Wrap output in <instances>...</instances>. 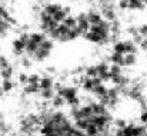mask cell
Here are the masks:
<instances>
[{
	"mask_svg": "<svg viewBox=\"0 0 147 136\" xmlns=\"http://www.w3.org/2000/svg\"><path fill=\"white\" fill-rule=\"evenodd\" d=\"M37 1H47V0H37Z\"/></svg>",
	"mask_w": 147,
	"mask_h": 136,
	"instance_id": "cell-50",
	"label": "cell"
},
{
	"mask_svg": "<svg viewBox=\"0 0 147 136\" xmlns=\"http://www.w3.org/2000/svg\"><path fill=\"white\" fill-rule=\"evenodd\" d=\"M40 85H26L23 88V95H34V93H40Z\"/></svg>",
	"mask_w": 147,
	"mask_h": 136,
	"instance_id": "cell-14",
	"label": "cell"
},
{
	"mask_svg": "<svg viewBox=\"0 0 147 136\" xmlns=\"http://www.w3.org/2000/svg\"><path fill=\"white\" fill-rule=\"evenodd\" d=\"M70 10H71V9H70V6H64V7H63V12H64L67 16H70Z\"/></svg>",
	"mask_w": 147,
	"mask_h": 136,
	"instance_id": "cell-47",
	"label": "cell"
},
{
	"mask_svg": "<svg viewBox=\"0 0 147 136\" xmlns=\"http://www.w3.org/2000/svg\"><path fill=\"white\" fill-rule=\"evenodd\" d=\"M90 123L92 122L89 119H79V120H74V128L80 132H86V129L89 128Z\"/></svg>",
	"mask_w": 147,
	"mask_h": 136,
	"instance_id": "cell-12",
	"label": "cell"
},
{
	"mask_svg": "<svg viewBox=\"0 0 147 136\" xmlns=\"http://www.w3.org/2000/svg\"><path fill=\"white\" fill-rule=\"evenodd\" d=\"M61 9H63V7H61L60 4H57V3H47V4L43 7V12H45V13H47L49 16L53 17V16H54L57 12H60Z\"/></svg>",
	"mask_w": 147,
	"mask_h": 136,
	"instance_id": "cell-6",
	"label": "cell"
},
{
	"mask_svg": "<svg viewBox=\"0 0 147 136\" xmlns=\"http://www.w3.org/2000/svg\"><path fill=\"white\" fill-rule=\"evenodd\" d=\"M93 93L98 96V97H103V96H107V93H109V89L104 86V85H101V86H97V88H94V90Z\"/></svg>",
	"mask_w": 147,
	"mask_h": 136,
	"instance_id": "cell-28",
	"label": "cell"
},
{
	"mask_svg": "<svg viewBox=\"0 0 147 136\" xmlns=\"http://www.w3.org/2000/svg\"><path fill=\"white\" fill-rule=\"evenodd\" d=\"M63 24H66L69 29H74V27H77V17H73V16L70 14V16H67V17L64 19Z\"/></svg>",
	"mask_w": 147,
	"mask_h": 136,
	"instance_id": "cell-20",
	"label": "cell"
},
{
	"mask_svg": "<svg viewBox=\"0 0 147 136\" xmlns=\"http://www.w3.org/2000/svg\"><path fill=\"white\" fill-rule=\"evenodd\" d=\"M70 30H71V29H69V27H67L66 24H63V23H60V24L57 26V32L60 33V36H66Z\"/></svg>",
	"mask_w": 147,
	"mask_h": 136,
	"instance_id": "cell-34",
	"label": "cell"
},
{
	"mask_svg": "<svg viewBox=\"0 0 147 136\" xmlns=\"http://www.w3.org/2000/svg\"><path fill=\"white\" fill-rule=\"evenodd\" d=\"M46 72H47L49 75H53V73H56V67H54V66H47V67H46Z\"/></svg>",
	"mask_w": 147,
	"mask_h": 136,
	"instance_id": "cell-45",
	"label": "cell"
},
{
	"mask_svg": "<svg viewBox=\"0 0 147 136\" xmlns=\"http://www.w3.org/2000/svg\"><path fill=\"white\" fill-rule=\"evenodd\" d=\"M19 83L20 85H29V75H26V73H20L19 75Z\"/></svg>",
	"mask_w": 147,
	"mask_h": 136,
	"instance_id": "cell-36",
	"label": "cell"
},
{
	"mask_svg": "<svg viewBox=\"0 0 147 136\" xmlns=\"http://www.w3.org/2000/svg\"><path fill=\"white\" fill-rule=\"evenodd\" d=\"M59 95L63 96L66 102H70L71 99L77 97V88L76 86H64V89L60 92Z\"/></svg>",
	"mask_w": 147,
	"mask_h": 136,
	"instance_id": "cell-2",
	"label": "cell"
},
{
	"mask_svg": "<svg viewBox=\"0 0 147 136\" xmlns=\"http://www.w3.org/2000/svg\"><path fill=\"white\" fill-rule=\"evenodd\" d=\"M113 125H114L117 129H124V128L127 126V122H126L124 119H114V120H113Z\"/></svg>",
	"mask_w": 147,
	"mask_h": 136,
	"instance_id": "cell-35",
	"label": "cell"
},
{
	"mask_svg": "<svg viewBox=\"0 0 147 136\" xmlns=\"http://www.w3.org/2000/svg\"><path fill=\"white\" fill-rule=\"evenodd\" d=\"M113 52H116V53H121V54H126V45H124V42H121V40L114 42V45H113Z\"/></svg>",
	"mask_w": 147,
	"mask_h": 136,
	"instance_id": "cell-22",
	"label": "cell"
},
{
	"mask_svg": "<svg viewBox=\"0 0 147 136\" xmlns=\"http://www.w3.org/2000/svg\"><path fill=\"white\" fill-rule=\"evenodd\" d=\"M143 40H144V37H143V36H142L140 33H137L136 36H133V42H134L136 45H139V46H140V43H142Z\"/></svg>",
	"mask_w": 147,
	"mask_h": 136,
	"instance_id": "cell-40",
	"label": "cell"
},
{
	"mask_svg": "<svg viewBox=\"0 0 147 136\" xmlns=\"http://www.w3.org/2000/svg\"><path fill=\"white\" fill-rule=\"evenodd\" d=\"M124 45H126V54H127V53H134V54H136V52H137V45H136L133 40H126Z\"/></svg>",
	"mask_w": 147,
	"mask_h": 136,
	"instance_id": "cell-27",
	"label": "cell"
},
{
	"mask_svg": "<svg viewBox=\"0 0 147 136\" xmlns=\"http://www.w3.org/2000/svg\"><path fill=\"white\" fill-rule=\"evenodd\" d=\"M84 73H86L87 78H92V79H93V78H97L98 76L97 66H93V65H92V66H87L86 70H84Z\"/></svg>",
	"mask_w": 147,
	"mask_h": 136,
	"instance_id": "cell-25",
	"label": "cell"
},
{
	"mask_svg": "<svg viewBox=\"0 0 147 136\" xmlns=\"http://www.w3.org/2000/svg\"><path fill=\"white\" fill-rule=\"evenodd\" d=\"M129 9H133V10H143V9H144V3L140 1V0H130V1H129Z\"/></svg>",
	"mask_w": 147,
	"mask_h": 136,
	"instance_id": "cell-26",
	"label": "cell"
},
{
	"mask_svg": "<svg viewBox=\"0 0 147 136\" xmlns=\"http://www.w3.org/2000/svg\"><path fill=\"white\" fill-rule=\"evenodd\" d=\"M140 49L144 50V52H147V39H144V40L140 43Z\"/></svg>",
	"mask_w": 147,
	"mask_h": 136,
	"instance_id": "cell-46",
	"label": "cell"
},
{
	"mask_svg": "<svg viewBox=\"0 0 147 136\" xmlns=\"http://www.w3.org/2000/svg\"><path fill=\"white\" fill-rule=\"evenodd\" d=\"M98 99H100V100H98L100 105H103V106H106V107L110 106V97H109V96H103V97H98Z\"/></svg>",
	"mask_w": 147,
	"mask_h": 136,
	"instance_id": "cell-38",
	"label": "cell"
},
{
	"mask_svg": "<svg viewBox=\"0 0 147 136\" xmlns=\"http://www.w3.org/2000/svg\"><path fill=\"white\" fill-rule=\"evenodd\" d=\"M82 89L84 92H93L94 90V85H93V79L92 78H84L83 83H82Z\"/></svg>",
	"mask_w": 147,
	"mask_h": 136,
	"instance_id": "cell-17",
	"label": "cell"
},
{
	"mask_svg": "<svg viewBox=\"0 0 147 136\" xmlns=\"http://www.w3.org/2000/svg\"><path fill=\"white\" fill-rule=\"evenodd\" d=\"M14 82L13 80H1V89L4 93H9V92H11L14 89Z\"/></svg>",
	"mask_w": 147,
	"mask_h": 136,
	"instance_id": "cell-24",
	"label": "cell"
},
{
	"mask_svg": "<svg viewBox=\"0 0 147 136\" xmlns=\"http://www.w3.org/2000/svg\"><path fill=\"white\" fill-rule=\"evenodd\" d=\"M97 135H100L98 128L96 126V125L90 123V125H89V128L86 129V136H97Z\"/></svg>",
	"mask_w": 147,
	"mask_h": 136,
	"instance_id": "cell-29",
	"label": "cell"
},
{
	"mask_svg": "<svg viewBox=\"0 0 147 136\" xmlns=\"http://www.w3.org/2000/svg\"><path fill=\"white\" fill-rule=\"evenodd\" d=\"M83 36H84L89 42H92V43H98V45H101V42H103V37H101V35H100V33L87 32V33H84Z\"/></svg>",
	"mask_w": 147,
	"mask_h": 136,
	"instance_id": "cell-9",
	"label": "cell"
},
{
	"mask_svg": "<svg viewBox=\"0 0 147 136\" xmlns=\"http://www.w3.org/2000/svg\"><path fill=\"white\" fill-rule=\"evenodd\" d=\"M93 85H94V88H97V86H101L103 85V80L100 79V78H93Z\"/></svg>",
	"mask_w": 147,
	"mask_h": 136,
	"instance_id": "cell-43",
	"label": "cell"
},
{
	"mask_svg": "<svg viewBox=\"0 0 147 136\" xmlns=\"http://www.w3.org/2000/svg\"><path fill=\"white\" fill-rule=\"evenodd\" d=\"M87 19H89L90 24H100V23L103 22L101 13H98L97 10H94V9H90V10L87 12Z\"/></svg>",
	"mask_w": 147,
	"mask_h": 136,
	"instance_id": "cell-4",
	"label": "cell"
},
{
	"mask_svg": "<svg viewBox=\"0 0 147 136\" xmlns=\"http://www.w3.org/2000/svg\"><path fill=\"white\" fill-rule=\"evenodd\" d=\"M146 4H147V1H146Z\"/></svg>",
	"mask_w": 147,
	"mask_h": 136,
	"instance_id": "cell-51",
	"label": "cell"
},
{
	"mask_svg": "<svg viewBox=\"0 0 147 136\" xmlns=\"http://www.w3.org/2000/svg\"><path fill=\"white\" fill-rule=\"evenodd\" d=\"M110 62H111L113 65H119V66H124V54H121V53H116V52H113V53L110 54Z\"/></svg>",
	"mask_w": 147,
	"mask_h": 136,
	"instance_id": "cell-10",
	"label": "cell"
},
{
	"mask_svg": "<svg viewBox=\"0 0 147 136\" xmlns=\"http://www.w3.org/2000/svg\"><path fill=\"white\" fill-rule=\"evenodd\" d=\"M10 65H9V60L4 57V56H0V70H3V69H6V67H9Z\"/></svg>",
	"mask_w": 147,
	"mask_h": 136,
	"instance_id": "cell-39",
	"label": "cell"
},
{
	"mask_svg": "<svg viewBox=\"0 0 147 136\" xmlns=\"http://www.w3.org/2000/svg\"><path fill=\"white\" fill-rule=\"evenodd\" d=\"M66 103H67V102H66V100H64V97H63V96H60V95H56V96L51 99V105H53V107H56V109L63 107Z\"/></svg>",
	"mask_w": 147,
	"mask_h": 136,
	"instance_id": "cell-16",
	"label": "cell"
},
{
	"mask_svg": "<svg viewBox=\"0 0 147 136\" xmlns=\"http://www.w3.org/2000/svg\"><path fill=\"white\" fill-rule=\"evenodd\" d=\"M40 79L42 76H39L37 73L29 75V85H40Z\"/></svg>",
	"mask_w": 147,
	"mask_h": 136,
	"instance_id": "cell-32",
	"label": "cell"
},
{
	"mask_svg": "<svg viewBox=\"0 0 147 136\" xmlns=\"http://www.w3.org/2000/svg\"><path fill=\"white\" fill-rule=\"evenodd\" d=\"M32 57L30 56H27V54H23L22 57H20V66L22 67H24V69H30L32 67Z\"/></svg>",
	"mask_w": 147,
	"mask_h": 136,
	"instance_id": "cell-23",
	"label": "cell"
},
{
	"mask_svg": "<svg viewBox=\"0 0 147 136\" xmlns=\"http://www.w3.org/2000/svg\"><path fill=\"white\" fill-rule=\"evenodd\" d=\"M3 120H4V115L0 112V122H3Z\"/></svg>",
	"mask_w": 147,
	"mask_h": 136,
	"instance_id": "cell-48",
	"label": "cell"
},
{
	"mask_svg": "<svg viewBox=\"0 0 147 136\" xmlns=\"http://www.w3.org/2000/svg\"><path fill=\"white\" fill-rule=\"evenodd\" d=\"M66 17H67V14H66V13L63 12V9H61L60 12H57V13L53 16V20H54V22H57V23L60 24V23H63V22H64V19H66Z\"/></svg>",
	"mask_w": 147,
	"mask_h": 136,
	"instance_id": "cell-30",
	"label": "cell"
},
{
	"mask_svg": "<svg viewBox=\"0 0 147 136\" xmlns=\"http://www.w3.org/2000/svg\"><path fill=\"white\" fill-rule=\"evenodd\" d=\"M139 33H140L144 39H147V24H143V26L139 27Z\"/></svg>",
	"mask_w": 147,
	"mask_h": 136,
	"instance_id": "cell-41",
	"label": "cell"
},
{
	"mask_svg": "<svg viewBox=\"0 0 147 136\" xmlns=\"http://www.w3.org/2000/svg\"><path fill=\"white\" fill-rule=\"evenodd\" d=\"M13 75H14V67H13V66H9V67L0 70V78H1V80H11Z\"/></svg>",
	"mask_w": 147,
	"mask_h": 136,
	"instance_id": "cell-11",
	"label": "cell"
},
{
	"mask_svg": "<svg viewBox=\"0 0 147 136\" xmlns=\"http://www.w3.org/2000/svg\"><path fill=\"white\" fill-rule=\"evenodd\" d=\"M39 47H40V45H37V43L33 42V40H29L27 45H26V53H27V56L33 57V54L39 50Z\"/></svg>",
	"mask_w": 147,
	"mask_h": 136,
	"instance_id": "cell-13",
	"label": "cell"
},
{
	"mask_svg": "<svg viewBox=\"0 0 147 136\" xmlns=\"http://www.w3.org/2000/svg\"><path fill=\"white\" fill-rule=\"evenodd\" d=\"M40 96H42L43 100H51L56 96V92H54V89H42Z\"/></svg>",
	"mask_w": 147,
	"mask_h": 136,
	"instance_id": "cell-19",
	"label": "cell"
},
{
	"mask_svg": "<svg viewBox=\"0 0 147 136\" xmlns=\"http://www.w3.org/2000/svg\"><path fill=\"white\" fill-rule=\"evenodd\" d=\"M11 46H13V53L17 56V57H22L23 53L26 52V43H23L20 39H14L11 42Z\"/></svg>",
	"mask_w": 147,
	"mask_h": 136,
	"instance_id": "cell-3",
	"label": "cell"
},
{
	"mask_svg": "<svg viewBox=\"0 0 147 136\" xmlns=\"http://www.w3.org/2000/svg\"><path fill=\"white\" fill-rule=\"evenodd\" d=\"M66 119H67V116H66L63 112H60V110H57V112H51V120L56 122L57 125L63 123Z\"/></svg>",
	"mask_w": 147,
	"mask_h": 136,
	"instance_id": "cell-15",
	"label": "cell"
},
{
	"mask_svg": "<svg viewBox=\"0 0 147 136\" xmlns=\"http://www.w3.org/2000/svg\"><path fill=\"white\" fill-rule=\"evenodd\" d=\"M94 116L93 113V109L90 105H84V106H80V119H92Z\"/></svg>",
	"mask_w": 147,
	"mask_h": 136,
	"instance_id": "cell-7",
	"label": "cell"
},
{
	"mask_svg": "<svg viewBox=\"0 0 147 136\" xmlns=\"http://www.w3.org/2000/svg\"><path fill=\"white\" fill-rule=\"evenodd\" d=\"M140 1H143V3H144V4H146V1H147V0H140Z\"/></svg>",
	"mask_w": 147,
	"mask_h": 136,
	"instance_id": "cell-49",
	"label": "cell"
},
{
	"mask_svg": "<svg viewBox=\"0 0 147 136\" xmlns=\"http://www.w3.org/2000/svg\"><path fill=\"white\" fill-rule=\"evenodd\" d=\"M119 7L123 9V10L124 9H129V0H120L119 1Z\"/></svg>",
	"mask_w": 147,
	"mask_h": 136,
	"instance_id": "cell-42",
	"label": "cell"
},
{
	"mask_svg": "<svg viewBox=\"0 0 147 136\" xmlns=\"http://www.w3.org/2000/svg\"><path fill=\"white\" fill-rule=\"evenodd\" d=\"M50 56V50H45V49H42V47H39V50L33 54V60H36L37 63H42V62H45L47 57Z\"/></svg>",
	"mask_w": 147,
	"mask_h": 136,
	"instance_id": "cell-5",
	"label": "cell"
},
{
	"mask_svg": "<svg viewBox=\"0 0 147 136\" xmlns=\"http://www.w3.org/2000/svg\"><path fill=\"white\" fill-rule=\"evenodd\" d=\"M30 40H33V42H36L37 45H40L42 42H45V40H46V37H45V33H39V32H33V33H30Z\"/></svg>",
	"mask_w": 147,
	"mask_h": 136,
	"instance_id": "cell-21",
	"label": "cell"
},
{
	"mask_svg": "<svg viewBox=\"0 0 147 136\" xmlns=\"http://www.w3.org/2000/svg\"><path fill=\"white\" fill-rule=\"evenodd\" d=\"M140 120H142L143 123H147V109L140 115Z\"/></svg>",
	"mask_w": 147,
	"mask_h": 136,
	"instance_id": "cell-44",
	"label": "cell"
},
{
	"mask_svg": "<svg viewBox=\"0 0 147 136\" xmlns=\"http://www.w3.org/2000/svg\"><path fill=\"white\" fill-rule=\"evenodd\" d=\"M53 86H54V82H53V78L50 75L42 76V79H40V89H53Z\"/></svg>",
	"mask_w": 147,
	"mask_h": 136,
	"instance_id": "cell-8",
	"label": "cell"
},
{
	"mask_svg": "<svg viewBox=\"0 0 147 136\" xmlns=\"http://www.w3.org/2000/svg\"><path fill=\"white\" fill-rule=\"evenodd\" d=\"M137 63V56L134 53H127L124 54V66H133Z\"/></svg>",
	"mask_w": 147,
	"mask_h": 136,
	"instance_id": "cell-18",
	"label": "cell"
},
{
	"mask_svg": "<svg viewBox=\"0 0 147 136\" xmlns=\"http://www.w3.org/2000/svg\"><path fill=\"white\" fill-rule=\"evenodd\" d=\"M19 39H20V40H22L23 43H26V45H27V42L30 40V33H27V32H22V33H20V37H19Z\"/></svg>",
	"mask_w": 147,
	"mask_h": 136,
	"instance_id": "cell-37",
	"label": "cell"
},
{
	"mask_svg": "<svg viewBox=\"0 0 147 136\" xmlns=\"http://www.w3.org/2000/svg\"><path fill=\"white\" fill-rule=\"evenodd\" d=\"M90 22H89V19H87V13H80L79 16H77V27L82 30V33L84 35V33H87L89 30H90Z\"/></svg>",
	"mask_w": 147,
	"mask_h": 136,
	"instance_id": "cell-1",
	"label": "cell"
},
{
	"mask_svg": "<svg viewBox=\"0 0 147 136\" xmlns=\"http://www.w3.org/2000/svg\"><path fill=\"white\" fill-rule=\"evenodd\" d=\"M53 46H54V43H53V40H51V39H46L45 42H42V43H40V47H42V49H45V50H50V52H51Z\"/></svg>",
	"mask_w": 147,
	"mask_h": 136,
	"instance_id": "cell-33",
	"label": "cell"
},
{
	"mask_svg": "<svg viewBox=\"0 0 147 136\" xmlns=\"http://www.w3.org/2000/svg\"><path fill=\"white\" fill-rule=\"evenodd\" d=\"M110 75H111V78L113 76H119V75H121V66H119V65H110Z\"/></svg>",
	"mask_w": 147,
	"mask_h": 136,
	"instance_id": "cell-31",
	"label": "cell"
}]
</instances>
